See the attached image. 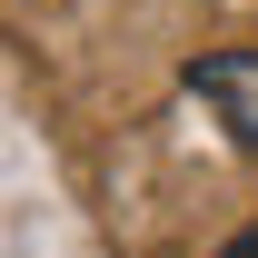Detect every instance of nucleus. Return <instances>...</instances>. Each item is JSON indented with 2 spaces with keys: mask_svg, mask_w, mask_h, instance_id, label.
Listing matches in <instances>:
<instances>
[{
  "mask_svg": "<svg viewBox=\"0 0 258 258\" xmlns=\"http://www.w3.org/2000/svg\"><path fill=\"white\" fill-rule=\"evenodd\" d=\"M219 258H258V228H248V238H228V248H219Z\"/></svg>",
  "mask_w": 258,
  "mask_h": 258,
  "instance_id": "obj_2",
  "label": "nucleus"
},
{
  "mask_svg": "<svg viewBox=\"0 0 258 258\" xmlns=\"http://www.w3.org/2000/svg\"><path fill=\"white\" fill-rule=\"evenodd\" d=\"M189 99H209L219 129L258 159V50H199L189 60Z\"/></svg>",
  "mask_w": 258,
  "mask_h": 258,
  "instance_id": "obj_1",
  "label": "nucleus"
}]
</instances>
